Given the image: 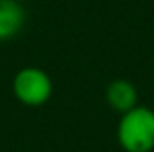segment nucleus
Wrapping results in <instances>:
<instances>
[{
	"label": "nucleus",
	"instance_id": "nucleus-1",
	"mask_svg": "<svg viewBox=\"0 0 154 152\" xmlns=\"http://www.w3.org/2000/svg\"><path fill=\"white\" fill-rule=\"evenodd\" d=\"M116 140L125 152H151L154 149V111L147 106H134L122 113Z\"/></svg>",
	"mask_w": 154,
	"mask_h": 152
},
{
	"label": "nucleus",
	"instance_id": "nucleus-2",
	"mask_svg": "<svg viewBox=\"0 0 154 152\" xmlns=\"http://www.w3.org/2000/svg\"><path fill=\"white\" fill-rule=\"evenodd\" d=\"M52 79L38 66H25L13 77V95L16 100L29 108H39L52 97Z\"/></svg>",
	"mask_w": 154,
	"mask_h": 152
},
{
	"label": "nucleus",
	"instance_id": "nucleus-3",
	"mask_svg": "<svg viewBox=\"0 0 154 152\" xmlns=\"http://www.w3.org/2000/svg\"><path fill=\"white\" fill-rule=\"evenodd\" d=\"M27 13L18 0H0V41L18 36L25 25Z\"/></svg>",
	"mask_w": 154,
	"mask_h": 152
},
{
	"label": "nucleus",
	"instance_id": "nucleus-4",
	"mask_svg": "<svg viewBox=\"0 0 154 152\" xmlns=\"http://www.w3.org/2000/svg\"><path fill=\"white\" fill-rule=\"evenodd\" d=\"M106 102L116 113H125L138 106V90L127 79H115L106 88Z\"/></svg>",
	"mask_w": 154,
	"mask_h": 152
}]
</instances>
